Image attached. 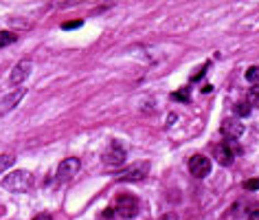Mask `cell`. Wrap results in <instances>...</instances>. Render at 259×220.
<instances>
[{
	"label": "cell",
	"instance_id": "obj_14",
	"mask_svg": "<svg viewBox=\"0 0 259 220\" xmlns=\"http://www.w3.org/2000/svg\"><path fill=\"white\" fill-rule=\"evenodd\" d=\"M248 104L255 106V108H259V86H253L251 91H248Z\"/></svg>",
	"mask_w": 259,
	"mask_h": 220
},
{
	"label": "cell",
	"instance_id": "obj_9",
	"mask_svg": "<svg viewBox=\"0 0 259 220\" xmlns=\"http://www.w3.org/2000/svg\"><path fill=\"white\" fill-rule=\"evenodd\" d=\"M147 172H149V163H136L134 167H130L128 172H123V174L119 176V181H143L145 176H147Z\"/></svg>",
	"mask_w": 259,
	"mask_h": 220
},
{
	"label": "cell",
	"instance_id": "obj_1",
	"mask_svg": "<svg viewBox=\"0 0 259 220\" xmlns=\"http://www.w3.org/2000/svg\"><path fill=\"white\" fill-rule=\"evenodd\" d=\"M31 185H33V179L29 172H11L7 179H2V187L7 191H13V194L27 191Z\"/></svg>",
	"mask_w": 259,
	"mask_h": 220
},
{
	"label": "cell",
	"instance_id": "obj_19",
	"mask_svg": "<svg viewBox=\"0 0 259 220\" xmlns=\"http://www.w3.org/2000/svg\"><path fill=\"white\" fill-rule=\"evenodd\" d=\"M248 220H259V209H253V212L248 214Z\"/></svg>",
	"mask_w": 259,
	"mask_h": 220
},
{
	"label": "cell",
	"instance_id": "obj_4",
	"mask_svg": "<svg viewBox=\"0 0 259 220\" xmlns=\"http://www.w3.org/2000/svg\"><path fill=\"white\" fill-rule=\"evenodd\" d=\"M115 212L123 218H132L136 212H139V200H136L134 196H128V194L119 196V198H116V205H115Z\"/></svg>",
	"mask_w": 259,
	"mask_h": 220
},
{
	"label": "cell",
	"instance_id": "obj_11",
	"mask_svg": "<svg viewBox=\"0 0 259 220\" xmlns=\"http://www.w3.org/2000/svg\"><path fill=\"white\" fill-rule=\"evenodd\" d=\"M16 40H18V35L13 33V31H0V49H4V46L13 44Z\"/></svg>",
	"mask_w": 259,
	"mask_h": 220
},
{
	"label": "cell",
	"instance_id": "obj_3",
	"mask_svg": "<svg viewBox=\"0 0 259 220\" xmlns=\"http://www.w3.org/2000/svg\"><path fill=\"white\" fill-rule=\"evenodd\" d=\"M103 165L106 167H121L125 163V150L119 143H112L110 148L103 152Z\"/></svg>",
	"mask_w": 259,
	"mask_h": 220
},
{
	"label": "cell",
	"instance_id": "obj_20",
	"mask_svg": "<svg viewBox=\"0 0 259 220\" xmlns=\"http://www.w3.org/2000/svg\"><path fill=\"white\" fill-rule=\"evenodd\" d=\"M158 220H178V218H176V214H165V216H161Z\"/></svg>",
	"mask_w": 259,
	"mask_h": 220
},
{
	"label": "cell",
	"instance_id": "obj_18",
	"mask_svg": "<svg viewBox=\"0 0 259 220\" xmlns=\"http://www.w3.org/2000/svg\"><path fill=\"white\" fill-rule=\"evenodd\" d=\"M82 27V20H75V22H64V29H77Z\"/></svg>",
	"mask_w": 259,
	"mask_h": 220
},
{
	"label": "cell",
	"instance_id": "obj_13",
	"mask_svg": "<svg viewBox=\"0 0 259 220\" xmlns=\"http://www.w3.org/2000/svg\"><path fill=\"white\" fill-rule=\"evenodd\" d=\"M246 79L253 84V86H259V66H251L246 71Z\"/></svg>",
	"mask_w": 259,
	"mask_h": 220
},
{
	"label": "cell",
	"instance_id": "obj_7",
	"mask_svg": "<svg viewBox=\"0 0 259 220\" xmlns=\"http://www.w3.org/2000/svg\"><path fill=\"white\" fill-rule=\"evenodd\" d=\"M31 68H33V62L31 60H20V62L13 66V71H11V75H9V82L16 86V84H22L27 77L31 75Z\"/></svg>",
	"mask_w": 259,
	"mask_h": 220
},
{
	"label": "cell",
	"instance_id": "obj_17",
	"mask_svg": "<svg viewBox=\"0 0 259 220\" xmlns=\"http://www.w3.org/2000/svg\"><path fill=\"white\" fill-rule=\"evenodd\" d=\"M244 189H246V191L259 189V179H248V181H244Z\"/></svg>",
	"mask_w": 259,
	"mask_h": 220
},
{
	"label": "cell",
	"instance_id": "obj_12",
	"mask_svg": "<svg viewBox=\"0 0 259 220\" xmlns=\"http://www.w3.org/2000/svg\"><path fill=\"white\" fill-rule=\"evenodd\" d=\"M13 163H16V158H13V157H9V154H0V174L7 172Z\"/></svg>",
	"mask_w": 259,
	"mask_h": 220
},
{
	"label": "cell",
	"instance_id": "obj_21",
	"mask_svg": "<svg viewBox=\"0 0 259 220\" xmlns=\"http://www.w3.org/2000/svg\"><path fill=\"white\" fill-rule=\"evenodd\" d=\"M33 220H53V218H51L49 214H40V216H35V218H33Z\"/></svg>",
	"mask_w": 259,
	"mask_h": 220
},
{
	"label": "cell",
	"instance_id": "obj_5",
	"mask_svg": "<svg viewBox=\"0 0 259 220\" xmlns=\"http://www.w3.org/2000/svg\"><path fill=\"white\" fill-rule=\"evenodd\" d=\"M220 132H222V137L229 139V141H237L244 134V126L239 124L237 119H224L222 126H220Z\"/></svg>",
	"mask_w": 259,
	"mask_h": 220
},
{
	"label": "cell",
	"instance_id": "obj_16",
	"mask_svg": "<svg viewBox=\"0 0 259 220\" xmlns=\"http://www.w3.org/2000/svg\"><path fill=\"white\" fill-rule=\"evenodd\" d=\"M172 99H178V101H189V88H182V91L173 93Z\"/></svg>",
	"mask_w": 259,
	"mask_h": 220
},
{
	"label": "cell",
	"instance_id": "obj_8",
	"mask_svg": "<svg viewBox=\"0 0 259 220\" xmlns=\"http://www.w3.org/2000/svg\"><path fill=\"white\" fill-rule=\"evenodd\" d=\"M235 154H239L237 148H233V143H220V146H215V158H218V163H222V165H230L235 158Z\"/></svg>",
	"mask_w": 259,
	"mask_h": 220
},
{
	"label": "cell",
	"instance_id": "obj_6",
	"mask_svg": "<svg viewBox=\"0 0 259 220\" xmlns=\"http://www.w3.org/2000/svg\"><path fill=\"white\" fill-rule=\"evenodd\" d=\"M79 167H82L79 158H75V157L64 158V161L59 163V167H58V179H59V181H68V179H73V176L79 172Z\"/></svg>",
	"mask_w": 259,
	"mask_h": 220
},
{
	"label": "cell",
	"instance_id": "obj_15",
	"mask_svg": "<svg viewBox=\"0 0 259 220\" xmlns=\"http://www.w3.org/2000/svg\"><path fill=\"white\" fill-rule=\"evenodd\" d=\"M235 112H237L239 117H248L251 115V104H248V101H239V104L235 106Z\"/></svg>",
	"mask_w": 259,
	"mask_h": 220
},
{
	"label": "cell",
	"instance_id": "obj_10",
	"mask_svg": "<svg viewBox=\"0 0 259 220\" xmlns=\"http://www.w3.org/2000/svg\"><path fill=\"white\" fill-rule=\"evenodd\" d=\"M22 97H25V88H18V91L9 93V95L4 97L2 101H0V115H2V112H7V110H11L13 106H16L18 101L22 99Z\"/></svg>",
	"mask_w": 259,
	"mask_h": 220
},
{
	"label": "cell",
	"instance_id": "obj_2",
	"mask_svg": "<svg viewBox=\"0 0 259 220\" xmlns=\"http://www.w3.org/2000/svg\"><path fill=\"white\" fill-rule=\"evenodd\" d=\"M189 172L196 179H204L211 174V158H206L204 154H196L189 158Z\"/></svg>",
	"mask_w": 259,
	"mask_h": 220
}]
</instances>
